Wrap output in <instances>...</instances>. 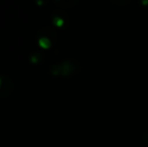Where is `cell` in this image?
<instances>
[{
  "label": "cell",
  "instance_id": "2",
  "mask_svg": "<svg viewBox=\"0 0 148 147\" xmlns=\"http://www.w3.org/2000/svg\"><path fill=\"white\" fill-rule=\"evenodd\" d=\"M1 78H2V85L0 87V97H7L13 91L14 84L8 76H3Z\"/></svg>",
  "mask_w": 148,
  "mask_h": 147
},
{
  "label": "cell",
  "instance_id": "7",
  "mask_svg": "<svg viewBox=\"0 0 148 147\" xmlns=\"http://www.w3.org/2000/svg\"><path fill=\"white\" fill-rule=\"evenodd\" d=\"M1 85H2V78L0 77V87H1Z\"/></svg>",
  "mask_w": 148,
  "mask_h": 147
},
{
  "label": "cell",
  "instance_id": "5",
  "mask_svg": "<svg viewBox=\"0 0 148 147\" xmlns=\"http://www.w3.org/2000/svg\"><path fill=\"white\" fill-rule=\"evenodd\" d=\"M53 22L56 24V25H58V26H62V24H64V19H62V17H60V16H58V15H53Z\"/></svg>",
  "mask_w": 148,
  "mask_h": 147
},
{
  "label": "cell",
  "instance_id": "1",
  "mask_svg": "<svg viewBox=\"0 0 148 147\" xmlns=\"http://www.w3.org/2000/svg\"><path fill=\"white\" fill-rule=\"evenodd\" d=\"M77 71V66L72 61H64L53 64L49 68V72L53 76H70Z\"/></svg>",
  "mask_w": 148,
  "mask_h": 147
},
{
  "label": "cell",
  "instance_id": "6",
  "mask_svg": "<svg viewBox=\"0 0 148 147\" xmlns=\"http://www.w3.org/2000/svg\"><path fill=\"white\" fill-rule=\"evenodd\" d=\"M30 61H31V63H33V64H36L37 62L39 61V53H33L32 55L30 57Z\"/></svg>",
  "mask_w": 148,
  "mask_h": 147
},
{
  "label": "cell",
  "instance_id": "4",
  "mask_svg": "<svg viewBox=\"0 0 148 147\" xmlns=\"http://www.w3.org/2000/svg\"><path fill=\"white\" fill-rule=\"evenodd\" d=\"M76 0H59V1H56V3L59 4L62 7H71L76 3Z\"/></svg>",
  "mask_w": 148,
  "mask_h": 147
},
{
  "label": "cell",
  "instance_id": "3",
  "mask_svg": "<svg viewBox=\"0 0 148 147\" xmlns=\"http://www.w3.org/2000/svg\"><path fill=\"white\" fill-rule=\"evenodd\" d=\"M38 44L42 49H49L51 46V40L47 36H40L38 38Z\"/></svg>",
  "mask_w": 148,
  "mask_h": 147
}]
</instances>
